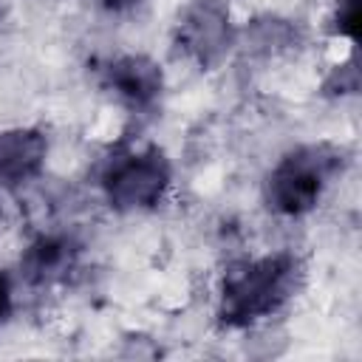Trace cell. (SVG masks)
<instances>
[{
	"label": "cell",
	"mask_w": 362,
	"mask_h": 362,
	"mask_svg": "<svg viewBox=\"0 0 362 362\" xmlns=\"http://www.w3.org/2000/svg\"><path fill=\"white\" fill-rule=\"evenodd\" d=\"M305 266L294 252H272L232 263L218 286V320L226 328H249L283 311L300 291Z\"/></svg>",
	"instance_id": "6da1fadb"
},
{
	"label": "cell",
	"mask_w": 362,
	"mask_h": 362,
	"mask_svg": "<svg viewBox=\"0 0 362 362\" xmlns=\"http://www.w3.org/2000/svg\"><path fill=\"white\" fill-rule=\"evenodd\" d=\"M348 153L334 141L297 144L277 158L263 181L266 206L280 218H303L314 212L328 187L342 175Z\"/></svg>",
	"instance_id": "7a4b0ae2"
},
{
	"label": "cell",
	"mask_w": 362,
	"mask_h": 362,
	"mask_svg": "<svg viewBox=\"0 0 362 362\" xmlns=\"http://www.w3.org/2000/svg\"><path fill=\"white\" fill-rule=\"evenodd\" d=\"M102 192L116 212H144L164 201L173 184V164L156 144L119 153L102 173Z\"/></svg>",
	"instance_id": "3957f363"
},
{
	"label": "cell",
	"mask_w": 362,
	"mask_h": 362,
	"mask_svg": "<svg viewBox=\"0 0 362 362\" xmlns=\"http://www.w3.org/2000/svg\"><path fill=\"white\" fill-rule=\"evenodd\" d=\"M235 23L229 8L218 0H195L175 25L178 48L201 68H215L235 45Z\"/></svg>",
	"instance_id": "277c9868"
},
{
	"label": "cell",
	"mask_w": 362,
	"mask_h": 362,
	"mask_svg": "<svg viewBox=\"0 0 362 362\" xmlns=\"http://www.w3.org/2000/svg\"><path fill=\"white\" fill-rule=\"evenodd\" d=\"M99 82L130 110H153L164 93V71L144 54H119L99 68Z\"/></svg>",
	"instance_id": "5b68a950"
},
{
	"label": "cell",
	"mask_w": 362,
	"mask_h": 362,
	"mask_svg": "<svg viewBox=\"0 0 362 362\" xmlns=\"http://www.w3.org/2000/svg\"><path fill=\"white\" fill-rule=\"evenodd\" d=\"M48 158V139L37 127L0 130V187H20L37 178Z\"/></svg>",
	"instance_id": "8992f818"
},
{
	"label": "cell",
	"mask_w": 362,
	"mask_h": 362,
	"mask_svg": "<svg viewBox=\"0 0 362 362\" xmlns=\"http://www.w3.org/2000/svg\"><path fill=\"white\" fill-rule=\"evenodd\" d=\"M76 243L62 235H42L23 255V272L31 283H54L65 277L76 263Z\"/></svg>",
	"instance_id": "52a82bcc"
},
{
	"label": "cell",
	"mask_w": 362,
	"mask_h": 362,
	"mask_svg": "<svg viewBox=\"0 0 362 362\" xmlns=\"http://www.w3.org/2000/svg\"><path fill=\"white\" fill-rule=\"evenodd\" d=\"M331 31L356 42V37H359V0H337L334 17H331Z\"/></svg>",
	"instance_id": "ba28073f"
},
{
	"label": "cell",
	"mask_w": 362,
	"mask_h": 362,
	"mask_svg": "<svg viewBox=\"0 0 362 362\" xmlns=\"http://www.w3.org/2000/svg\"><path fill=\"white\" fill-rule=\"evenodd\" d=\"M359 88V71L351 59L348 65H337V71L325 79V93H356Z\"/></svg>",
	"instance_id": "9c48e42d"
},
{
	"label": "cell",
	"mask_w": 362,
	"mask_h": 362,
	"mask_svg": "<svg viewBox=\"0 0 362 362\" xmlns=\"http://www.w3.org/2000/svg\"><path fill=\"white\" fill-rule=\"evenodd\" d=\"M11 305H14V294H11V280L0 272V322L11 314Z\"/></svg>",
	"instance_id": "30bf717a"
},
{
	"label": "cell",
	"mask_w": 362,
	"mask_h": 362,
	"mask_svg": "<svg viewBox=\"0 0 362 362\" xmlns=\"http://www.w3.org/2000/svg\"><path fill=\"white\" fill-rule=\"evenodd\" d=\"M105 11H110V14H127V11H133L136 6H141L144 0H96Z\"/></svg>",
	"instance_id": "8fae6325"
}]
</instances>
